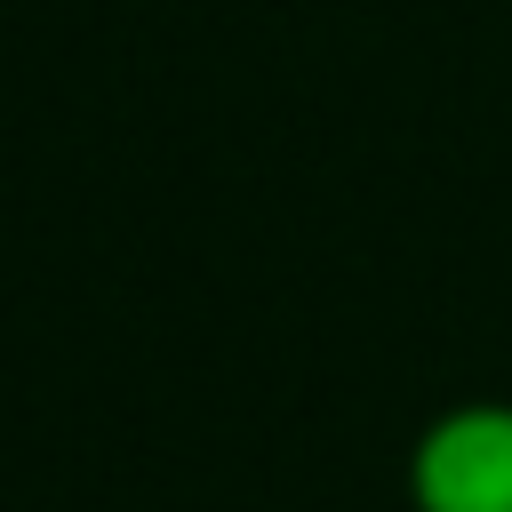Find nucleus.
<instances>
[{
    "label": "nucleus",
    "mask_w": 512,
    "mask_h": 512,
    "mask_svg": "<svg viewBox=\"0 0 512 512\" xmlns=\"http://www.w3.org/2000/svg\"><path fill=\"white\" fill-rule=\"evenodd\" d=\"M408 512H512V400H456L408 440Z\"/></svg>",
    "instance_id": "1"
}]
</instances>
